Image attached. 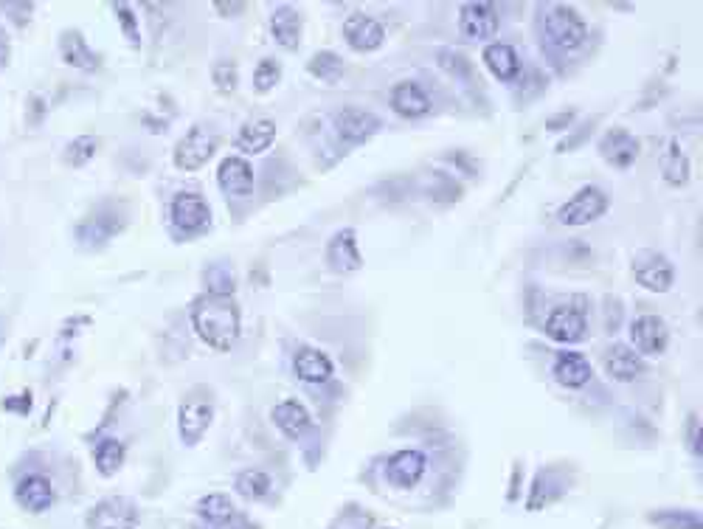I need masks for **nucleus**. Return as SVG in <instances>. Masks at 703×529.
<instances>
[{
    "mask_svg": "<svg viewBox=\"0 0 703 529\" xmlns=\"http://www.w3.org/2000/svg\"><path fill=\"white\" fill-rule=\"evenodd\" d=\"M630 273H633V282L647 293H670L675 288V279H678V268H675L673 259L656 248L636 251L630 259Z\"/></svg>",
    "mask_w": 703,
    "mask_h": 529,
    "instance_id": "obj_11",
    "label": "nucleus"
},
{
    "mask_svg": "<svg viewBox=\"0 0 703 529\" xmlns=\"http://www.w3.org/2000/svg\"><path fill=\"white\" fill-rule=\"evenodd\" d=\"M211 85L225 99L237 96V91H240V65H237V60L220 57V60L214 62L211 65Z\"/></svg>",
    "mask_w": 703,
    "mask_h": 529,
    "instance_id": "obj_37",
    "label": "nucleus"
},
{
    "mask_svg": "<svg viewBox=\"0 0 703 529\" xmlns=\"http://www.w3.org/2000/svg\"><path fill=\"white\" fill-rule=\"evenodd\" d=\"M445 161L448 164H453V167L459 169L462 175H467L470 181H476L479 178V172H481V161L473 155V152H467V150H450L448 155H445Z\"/></svg>",
    "mask_w": 703,
    "mask_h": 529,
    "instance_id": "obj_43",
    "label": "nucleus"
},
{
    "mask_svg": "<svg viewBox=\"0 0 703 529\" xmlns=\"http://www.w3.org/2000/svg\"><path fill=\"white\" fill-rule=\"evenodd\" d=\"M169 226L178 242L200 240L214 228V212L209 197L197 189H180L169 200Z\"/></svg>",
    "mask_w": 703,
    "mask_h": 529,
    "instance_id": "obj_5",
    "label": "nucleus"
},
{
    "mask_svg": "<svg viewBox=\"0 0 703 529\" xmlns=\"http://www.w3.org/2000/svg\"><path fill=\"white\" fill-rule=\"evenodd\" d=\"M481 60H484V68L490 71V76H493L495 82L509 85V88L518 85L526 74L524 60H521L518 48L512 46V43H504V40L487 43L484 51H481Z\"/></svg>",
    "mask_w": 703,
    "mask_h": 529,
    "instance_id": "obj_25",
    "label": "nucleus"
},
{
    "mask_svg": "<svg viewBox=\"0 0 703 529\" xmlns=\"http://www.w3.org/2000/svg\"><path fill=\"white\" fill-rule=\"evenodd\" d=\"M270 40L276 46L287 51V54H299L301 40H304V17L296 6L290 3H279L268 17Z\"/></svg>",
    "mask_w": 703,
    "mask_h": 529,
    "instance_id": "obj_27",
    "label": "nucleus"
},
{
    "mask_svg": "<svg viewBox=\"0 0 703 529\" xmlns=\"http://www.w3.org/2000/svg\"><path fill=\"white\" fill-rule=\"evenodd\" d=\"M195 529H211V527H203V524H200V527H195Z\"/></svg>",
    "mask_w": 703,
    "mask_h": 529,
    "instance_id": "obj_52",
    "label": "nucleus"
},
{
    "mask_svg": "<svg viewBox=\"0 0 703 529\" xmlns=\"http://www.w3.org/2000/svg\"><path fill=\"white\" fill-rule=\"evenodd\" d=\"M234 493L242 501H254V504H265L273 493V476L262 468H245L234 476Z\"/></svg>",
    "mask_w": 703,
    "mask_h": 529,
    "instance_id": "obj_34",
    "label": "nucleus"
},
{
    "mask_svg": "<svg viewBox=\"0 0 703 529\" xmlns=\"http://www.w3.org/2000/svg\"><path fill=\"white\" fill-rule=\"evenodd\" d=\"M436 65L448 76L459 79V82H470L473 74H476L473 62L467 60L464 54H459V51H436Z\"/></svg>",
    "mask_w": 703,
    "mask_h": 529,
    "instance_id": "obj_42",
    "label": "nucleus"
},
{
    "mask_svg": "<svg viewBox=\"0 0 703 529\" xmlns=\"http://www.w3.org/2000/svg\"><path fill=\"white\" fill-rule=\"evenodd\" d=\"M324 259H327V268L332 273H338V276H355V273L363 271L366 257H363V248H360L358 228H338L324 245Z\"/></svg>",
    "mask_w": 703,
    "mask_h": 529,
    "instance_id": "obj_17",
    "label": "nucleus"
},
{
    "mask_svg": "<svg viewBox=\"0 0 703 529\" xmlns=\"http://www.w3.org/2000/svg\"><path fill=\"white\" fill-rule=\"evenodd\" d=\"M130 217L121 200H102L74 228V240L85 251H102L127 228Z\"/></svg>",
    "mask_w": 703,
    "mask_h": 529,
    "instance_id": "obj_4",
    "label": "nucleus"
},
{
    "mask_svg": "<svg viewBox=\"0 0 703 529\" xmlns=\"http://www.w3.org/2000/svg\"><path fill=\"white\" fill-rule=\"evenodd\" d=\"M276 133H279L276 121L270 119V116H256V119L240 124V130L234 133L231 144H234L237 155L251 161L254 155H265L276 144Z\"/></svg>",
    "mask_w": 703,
    "mask_h": 529,
    "instance_id": "obj_28",
    "label": "nucleus"
},
{
    "mask_svg": "<svg viewBox=\"0 0 703 529\" xmlns=\"http://www.w3.org/2000/svg\"><path fill=\"white\" fill-rule=\"evenodd\" d=\"M659 169H661V178H664L667 186H673V189H684V186H689V178H692V161H689V155L684 152V147H681V141H678V138H667V141H664V147H661V158H659Z\"/></svg>",
    "mask_w": 703,
    "mask_h": 529,
    "instance_id": "obj_30",
    "label": "nucleus"
},
{
    "mask_svg": "<svg viewBox=\"0 0 703 529\" xmlns=\"http://www.w3.org/2000/svg\"><path fill=\"white\" fill-rule=\"evenodd\" d=\"M220 147V138L211 133L206 124H192L172 150V164L180 172H200L214 161Z\"/></svg>",
    "mask_w": 703,
    "mask_h": 529,
    "instance_id": "obj_13",
    "label": "nucleus"
},
{
    "mask_svg": "<svg viewBox=\"0 0 703 529\" xmlns=\"http://www.w3.org/2000/svg\"><path fill=\"white\" fill-rule=\"evenodd\" d=\"M521 484H524V462H515V468H512V476H509V487H507V501H509V504L521 501Z\"/></svg>",
    "mask_w": 703,
    "mask_h": 529,
    "instance_id": "obj_49",
    "label": "nucleus"
},
{
    "mask_svg": "<svg viewBox=\"0 0 703 529\" xmlns=\"http://www.w3.org/2000/svg\"><path fill=\"white\" fill-rule=\"evenodd\" d=\"M389 107L400 116V119L417 121V119H428L434 113V93L431 88L422 82V79H400L394 82L389 91Z\"/></svg>",
    "mask_w": 703,
    "mask_h": 529,
    "instance_id": "obj_18",
    "label": "nucleus"
},
{
    "mask_svg": "<svg viewBox=\"0 0 703 529\" xmlns=\"http://www.w3.org/2000/svg\"><path fill=\"white\" fill-rule=\"evenodd\" d=\"M580 121V110L577 107H566V110H557V113H552L549 119H546V133H566V130H571L574 124Z\"/></svg>",
    "mask_w": 703,
    "mask_h": 529,
    "instance_id": "obj_44",
    "label": "nucleus"
},
{
    "mask_svg": "<svg viewBox=\"0 0 703 529\" xmlns=\"http://www.w3.org/2000/svg\"><path fill=\"white\" fill-rule=\"evenodd\" d=\"M588 20L569 3H543L538 9V43L552 68H563L588 43Z\"/></svg>",
    "mask_w": 703,
    "mask_h": 529,
    "instance_id": "obj_1",
    "label": "nucleus"
},
{
    "mask_svg": "<svg viewBox=\"0 0 703 529\" xmlns=\"http://www.w3.org/2000/svg\"><path fill=\"white\" fill-rule=\"evenodd\" d=\"M110 6H113V15H116V20H119L124 40L130 43V48H133V51H141V46H144V37H141V23H138V15H135L133 6H130V3H110Z\"/></svg>",
    "mask_w": 703,
    "mask_h": 529,
    "instance_id": "obj_39",
    "label": "nucleus"
},
{
    "mask_svg": "<svg viewBox=\"0 0 703 529\" xmlns=\"http://www.w3.org/2000/svg\"><path fill=\"white\" fill-rule=\"evenodd\" d=\"M96 152H99V138L76 136L74 141H68V147H65V152H62V158H65V164H68V167L79 169V167H88Z\"/></svg>",
    "mask_w": 703,
    "mask_h": 529,
    "instance_id": "obj_40",
    "label": "nucleus"
},
{
    "mask_svg": "<svg viewBox=\"0 0 703 529\" xmlns=\"http://www.w3.org/2000/svg\"><path fill=\"white\" fill-rule=\"evenodd\" d=\"M459 34L467 43H493L501 31V15H498V6L487 3V0H470L459 6Z\"/></svg>",
    "mask_w": 703,
    "mask_h": 529,
    "instance_id": "obj_15",
    "label": "nucleus"
},
{
    "mask_svg": "<svg viewBox=\"0 0 703 529\" xmlns=\"http://www.w3.org/2000/svg\"><path fill=\"white\" fill-rule=\"evenodd\" d=\"M431 470H434V451L419 442H405L380 456L377 479L391 493L408 496V493H417L419 487L431 479Z\"/></svg>",
    "mask_w": 703,
    "mask_h": 529,
    "instance_id": "obj_3",
    "label": "nucleus"
},
{
    "mask_svg": "<svg viewBox=\"0 0 703 529\" xmlns=\"http://www.w3.org/2000/svg\"><path fill=\"white\" fill-rule=\"evenodd\" d=\"M644 518L656 529H703L701 510H689V507H659V510H650Z\"/></svg>",
    "mask_w": 703,
    "mask_h": 529,
    "instance_id": "obj_35",
    "label": "nucleus"
},
{
    "mask_svg": "<svg viewBox=\"0 0 703 529\" xmlns=\"http://www.w3.org/2000/svg\"><path fill=\"white\" fill-rule=\"evenodd\" d=\"M628 338L630 347L636 349L644 361H650V358L667 355L673 333H670V324H667L664 316H659V313H642V316H636L630 321Z\"/></svg>",
    "mask_w": 703,
    "mask_h": 529,
    "instance_id": "obj_14",
    "label": "nucleus"
},
{
    "mask_svg": "<svg viewBox=\"0 0 703 529\" xmlns=\"http://www.w3.org/2000/svg\"><path fill=\"white\" fill-rule=\"evenodd\" d=\"M228 529H262V527L256 524L254 518H248L245 513H240V515H237V521H234V524H231Z\"/></svg>",
    "mask_w": 703,
    "mask_h": 529,
    "instance_id": "obj_51",
    "label": "nucleus"
},
{
    "mask_svg": "<svg viewBox=\"0 0 703 529\" xmlns=\"http://www.w3.org/2000/svg\"><path fill=\"white\" fill-rule=\"evenodd\" d=\"M90 456H93V468H96V473H99L102 479H110V476H116V473L124 468V462H127V445H124L119 437L105 434V437H99L93 442Z\"/></svg>",
    "mask_w": 703,
    "mask_h": 529,
    "instance_id": "obj_33",
    "label": "nucleus"
},
{
    "mask_svg": "<svg viewBox=\"0 0 703 529\" xmlns=\"http://www.w3.org/2000/svg\"><path fill=\"white\" fill-rule=\"evenodd\" d=\"M217 417L214 394L209 386H197L180 400L178 406V437L183 448H197L203 437L209 434L211 423Z\"/></svg>",
    "mask_w": 703,
    "mask_h": 529,
    "instance_id": "obj_9",
    "label": "nucleus"
},
{
    "mask_svg": "<svg viewBox=\"0 0 703 529\" xmlns=\"http://www.w3.org/2000/svg\"><path fill=\"white\" fill-rule=\"evenodd\" d=\"M290 372L307 389H324L335 380L338 363L327 349L315 347V344H299L290 355Z\"/></svg>",
    "mask_w": 703,
    "mask_h": 529,
    "instance_id": "obj_12",
    "label": "nucleus"
},
{
    "mask_svg": "<svg viewBox=\"0 0 703 529\" xmlns=\"http://www.w3.org/2000/svg\"><path fill=\"white\" fill-rule=\"evenodd\" d=\"M332 130L349 147H360L383 130V119L360 105H344L332 113Z\"/></svg>",
    "mask_w": 703,
    "mask_h": 529,
    "instance_id": "obj_16",
    "label": "nucleus"
},
{
    "mask_svg": "<svg viewBox=\"0 0 703 529\" xmlns=\"http://www.w3.org/2000/svg\"><path fill=\"white\" fill-rule=\"evenodd\" d=\"M9 51H12V46H9V34L0 29V68H6V62H9Z\"/></svg>",
    "mask_w": 703,
    "mask_h": 529,
    "instance_id": "obj_50",
    "label": "nucleus"
},
{
    "mask_svg": "<svg viewBox=\"0 0 703 529\" xmlns=\"http://www.w3.org/2000/svg\"><path fill=\"white\" fill-rule=\"evenodd\" d=\"M0 9L12 17L17 26H26V23H29L31 12H34V3H0Z\"/></svg>",
    "mask_w": 703,
    "mask_h": 529,
    "instance_id": "obj_48",
    "label": "nucleus"
},
{
    "mask_svg": "<svg viewBox=\"0 0 703 529\" xmlns=\"http://www.w3.org/2000/svg\"><path fill=\"white\" fill-rule=\"evenodd\" d=\"M597 150L614 169H633L642 155V141L633 136L628 127L614 124L597 138Z\"/></svg>",
    "mask_w": 703,
    "mask_h": 529,
    "instance_id": "obj_24",
    "label": "nucleus"
},
{
    "mask_svg": "<svg viewBox=\"0 0 703 529\" xmlns=\"http://www.w3.org/2000/svg\"><path fill=\"white\" fill-rule=\"evenodd\" d=\"M189 321H192V330L200 338V344H206L211 352L225 355L240 344L242 310L237 299L197 293L189 302Z\"/></svg>",
    "mask_w": 703,
    "mask_h": 529,
    "instance_id": "obj_2",
    "label": "nucleus"
},
{
    "mask_svg": "<svg viewBox=\"0 0 703 529\" xmlns=\"http://www.w3.org/2000/svg\"><path fill=\"white\" fill-rule=\"evenodd\" d=\"M307 74L318 79V82H324V85H338L346 74V62L338 51L321 48L307 60Z\"/></svg>",
    "mask_w": 703,
    "mask_h": 529,
    "instance_id": "obj_36",
    "label": "nucleus"
},
{
    "mask_svg": "<svg viewBox=\"0 0 703 529\" xmlns=\"http://www.w3.org/2000/svg\"><path fill=\"white\" fill-rule=\"evenodd\" d=\"M31 392H20V394H12V397H6L3 400V409L9 411V414H20V417H26L31 411Z\"/></svg>",
    "mask_w": 703,
    "mask_h": 529,
    "instance_id": "obj_46",
    "label": "nucleus"
},
{
    "mask_svg": "<svg viewBox=\"0 0 703 529\" xmlns=\"http://www.w3.org/2000/svg\"><path fill=\"white\" fill-rule=\"evenodd\" d=\"M12 496H15L17 507L29 515H43L57 504L54 482H51L48 473H40V470H26V473H20Z\"/></svg>",
    "mask_w": 703,
    "mask_h": 529,
    "instance_id": "obj_19",
    "label": "nucleus"
},
{
    "mask_svg": "<svg viewBox=\"0 0 703 529\" xmlns=\"http://www.w3.org/2000/svg\"><path fill=\"white\" fill-rule=\"evenodd\" d=\"M552 378L566 392H583L594 383V363L580 349H557L552 358Z\"/></svg>",
    "mask_w": 703,
    "mask_h": 529,
    "instance_id": "obj_21",
    "label": "nucleus"
},
{
    "mask_svg": "<svg viewBox=\"0 0 703 529\" xmlns=\"http://www.w3.org/2000/svg\"><path fill=\"white\" fill-rule=\"evenodd\" d=\"M60 57L65 65H71L76 71L85 74H96L102 68V57L99 51L90 46L88 37L79 29H68L60 34Z\"/></svg>",
    "mask_w": 703,
    "mask_h": 529,
    "instance_id": "obj_29",
    "label": "nucleus"
},
{
    "mask_svg": "<svg viewBox=\"0 0 703 529\" xmlns=\"http://www.w3.org/2000/svg\"><path fill=\"white\" fill-rule=\"evenodd\" d=\"M602 372L614 383H636L647 372V361L625 341H614L602 349Z\"/></svg>",
    "mask_w": 703,
    "mask_h": 529,
    "instance_id": "obj_26",
    "label": "nucleus"
},
{
    "mask_svg": "<svg viewBox=\"0 0 703 529\" xmlns=\"http://www.w3.org/2000/svg\"><path fill=\"white\" fill-rule=\"evenodd\" d=\"M687 451L692 459H701L703 439H701V417L689 414L687 417Z\"/></svg>",
    "mask_w": 703,
    "mask_h": 529,
    "instance_id": "obj_45",
    "label": "nucleus"
},
{
    "mask_svg": "<svg viewBox=\"0 0 703 529\" xmlns=\"http://www.w3.org/2000/svg\"><path fill=\"white\" fill-rule=\"evenodd\" d=\"M200 285L206 296H225V299H237V273L231 268L228 259H214V262H206L203 271H200Z\"/></svg>",
    "mask_w": 703,
    "mask_h": 529,
    "instance_id": "obj_32",
    "label": "nucleus"
},
{
    "mask_svg": "<svg viewBox=\"0 0 703 529\" xmlns=\"http://www.w3.org/2000/svg\"><path fill=\"white\" fill-rule=\"evenodd\" d=\"M540 330H543V335L552 344H563L566 349L588 341V335H591V316H588L585 296H571L566 302L549 307V313L540 321Z\"/></svg>",
    "mask_w": 703,
    "mask_h": 529,
    "instance_id": "obj_6",
    "label": "nucleus"
},
{
    "mask_svg": "<svg viewBox=\"0 0 703 529\" xmlns=\"http://www.w3.org/2000/svg\"><path fill=\"white\" fill-rule=\"evenodd\" d=\"M597 124H599V116L580 119V127L574 124V127H571V133H566L563 141H557V144H554V152H557V155H569V152L585 147V144H588V138H594V133H597Z\"/></svg>",
    "mask_w": 703,
    "mask_h": 529,
    "instance_id": "obj_41",
    "label": "nucleus"
},
{
    "mask_svg": "<svg viewBox=\"0 0 703 529\" xmlns=\"http://www.w3.org/2000/svg\"><path fill=\"white\" fill-rule=\"evenodd\" d=\"M270 423H273V428H276L282 437H287L293 445L304 448V454L307 456L321 454V448H318L321 434H318L313 411L307 409L299 397H285V400H279V403L270 409Z\"/></svg>",
    "mask_w": 703,
    "mask_h": 529,
    "instance_id": "obj_7",
    "label": "nucleus"
},
{
    "mask_svg": "<svg viewBox=\"0 0 703 529\" xmlns=\"http://www.w3.org/2000/svg\"><path fill=\"white\" fill-rule=\"evenodd\" d=\"M217 183L228 200H248L256 192V169L248 158L237 152L220 158L217 164Z\"/></svg>",
    "mask_w": 703,
    "mask_h": 529,
    "instance_id": "obj_22",
    "label": "nucleus"
},
{
    "mask_svg": "<svg viewBox=\"0 0 703 529\" xmlns=\"http://www.w3.org/2000/svg\"><path fill=\"white\" fill-rule=\"evenodd\" d=\"M282 62L276 60V57H262V60L254 65V74H251V88H254V93H259V96H265V93H270L279 82H282Z\"/></svg>",
    "mask_w": 703,
    "mask_h": 529,
    "instance_id": "obj_38",
    "label": "nucleus"
},
{
    "mask_svg": "<svg viewBox=\"0 0 703 529\" xmlns=\"http://www.w3.org/2000/svg\"><path fill=\"white\" fill-rule=\"evenodd\" d=\"M346 48L358 51V54H374L386 46V26L372 17L369 12H352L341 26Z\"/></svg>",
    "mask_w": 703,
    "mask_h": 529,
    "instance_id": "obj_23",
    "label": "nucleus"
},
{
    "mask_svg": "<svg viewBox=\"0 0 703 529\" xmlns=\"http://www.w3.org/2000/svg\"><path fill=\"white\" fill-rule=\"evenodd\" d=\"M577 482V468L571 462H552V465H543L535 473V479L529 484V493H526V510L529 513H543L549 510L552 504L563 501L571 493V487Z\"/></svg>",
    "mask_w": 703,
    "mask_h": 529,
    "instance_id": "obj_10",
    "label": "nucleus"
},
{
    "mask_svg": "<svg viewBox=\"0 0 703 529\" xmlns=\"http://www.w3.org/2000/svg\"><path fill=\"white\" fill-rule=\"evenodd\" d=\"M380 529H394V527H380Z\"/></svg>",
    "mask_w": 703,
    "mask_h": 529,
    "instance_id": "obj_53",
    "label": "nucleus"
},
{
    "mask_svg": "<svg viewBox=\"0 0 703 529\" xmlns=\"http://www.w3.org/2000/svg\"><path fill=\"white\" fill-rule=\"evenodd\" d=\"M85 524L88 529H138L141 510L130 496H107L90 507Z\"/></svg>",
    "mask_w": 703,
    "mask_h": 529,
    "instance_id": "obj_20",
    "label": "nucleus"
},
{
    "mask_svg": "<svg viewBox=\"0 0 703 529\" xmlns=\"http://www.w3.org/2000/svg\"><path fill=\"white\" fill-rule=\"evenodd\" d=\"M195 510H197V518L203 521V527H211V529H228L234 521H237V515H240L234 499H231L228 493H220V490L200 496Z\"/></svg>",
    "mask_w": 703,
    "mask_h": 529,
    "instance_id": "obj_31",
    "label": "nucleus"
},
{
    "mask_svg": "<svg viewBox=\"0 0 703 529\" xmlns=\"http://www.w3.org/2000/svg\"><path fill=\"white\" fill-rule=\"evenodd\" d=\"M211 6H214V12L220 17H225V20L242 17L245 15V9H248V3H242V0H214Z\"/></svg>",
    "mask_w": 703,
    "mask_h": 529,
    "instance_id": "obj_47",
    "label": "nucleus"
},
{
    "mask_svg": "<svg viewBox=\"0 0 703 529\" xmlns=\"http://www.w3.org/2000/svg\"><path fill=\"white\" fill-rule=\"evenodd\" d=\"M608 212H611V192L599 183H585L557 206L554 220L563 228H583L602 220Z\"/></svg>",
    "mask_w": 703,
    "mask_h": 529,
    "instance_id": "obj_8",
    "label": "nucleus"
}]
</instances>
